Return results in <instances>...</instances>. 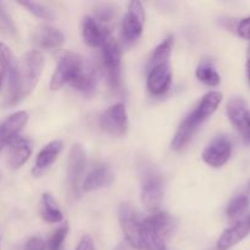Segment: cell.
<instances>
[{"instance_id": "8", "label": "cell", "mask_w": 250, "mask_h": 250, "mask_svg": "<svg viewBox=\"0 0 250 250\" xmlns=\"http://www.w3.org/2000/svg\"><path fill=\"white\" fill-rule=\"evenodd\" d=\"M144 22H146V12H144L142 2L138 0L129 2L121 26L122 39L127 45L136 43L141 38L143 33Z\"/></svg>"}, {"instance_id": "24", "label": "cell", "mask_w": 250, "mask_h": 250, "mask_svg": "<svg viewBox=\"0 0 250 250\" xmlns=\"http://www.w3.org/2000/svg\"><path fill=\"white\" fill-rule=\"evenodd\" d=\"M173 43H175V41H173L172 36H168L167 38L164 39V41L156 46L155 50H154L148 66L170 62V56H171V53H172Z\"/></svg>"}, {"instance_id": "2", "label": "cell", "mask_w": 250, "mask_h": 250, "mask_svg": "<svg viewBox=\"0 0 250 250\" xmlns=\"http://www.w3.org/2000/svg\"><path fill=\"white\" fill-rule=\"evenodd\" d=\"M139 176L142 203L149 212H158L164 198V181L160 172L153 164L143 161L139 165Z\"/></svg>"}, {"instance_id": "27", "label": "cell", "mask_w": 250, "mask_h": 250, "mask_svg": "<svg viewBox=\"0 0 250 250\" xmlns=\"http://www.w3.org/2000/svg\"><path fill=\"white\" fill-rule=\"evenodd\" d=\"M68 226L67 224L62 225L58 229L53 232L50 238L46 242V250H59L63 248V242H65L66 236H67Z\"/></svg>"}, {"instance_id": "5", "label": "cell", "mask_w": 250, "mask_h": 250, "mask_svg": "<svg viewBox=\"0 0 250 250\" xmlns=\"http://www.w3.org/2000/svg\"><path fill=\"white\" fill-rule=\"evenodd\" d=\"M120 226L127 243L134 249H143L144 243V217L127 203L119 208Z\"/></svg>"}, {"instance_id": "35", "label": "cell", "mask_w": 250, "mask_h": 250, "mask_svg": "<svg viewBox=\"0 0 250 250\" xmlns=\"http://www.w3.org/2000/svg\"><path fill=\"white\" fill-rule=\"evenodd\" d=\"M248 190L250 192V182H249V185H248Z\"/></svg>"}, {"instance_id": "30", "label": "cell", "mask_w": 250, "mask_h": 250, "mask_svg": "<svg viewBox=\"0 0 250 250\" xmlns=\"http://www.w3.org/2000/svg\"><path fill=\"white\" fill-rule=\"evenodd\" d=\"M97 14L98 19L97 17H95V19L99 22H102V23H104V22L110 21V19H111L112 15H114V11H112V7H110L109 5H103L100 9L97 10Z\"/></svg>"}, {"instance_id": "7", "label": "cell", "mask_w": 250, "mask_h": 250, "mask_svg": "<svg viewBox=\"0 0 250 250\" xmlns=\"http://www.w3.org/2000/svg\"><path fill=\"white\" fill-rule=\"evenodd\" d=\"M103 66L106 75L107 84L112 90L121 88V49L119 43L110 37L102 46Z\"/></svg>"}, {"instance_id": "26", "label": "cell", "mask_w": 250, "mask_h": 250, "mask_svg": "<svg viewBox=\"0 0 250 250\" xmlns=\"http://www.w3.org/2000/svg\"><path fill=\"white\" fill-rule=\"evenodd\" d=\"M20 5L24 7L28 12H31L32 15H34L36 17L43 20H54V14L51 12V10H49L48 7H45L44 5L39 4V2H33V1H20Z\"/></svg>"}, {"instance_id": "14", "label": "cell", "mask_w": 250, "mask_h": 250, "mask_svg": "<svg viewBox=\"0 0 250 250\" xmlns=\"http://www.w3.org/2000/svg\"><path fill=\"white\" fill-rule=\"evenodd\" d=\"M28 122V114L26 111H17L7 116L0 124V153L6 146H10L23 129Z\"/></svg>"}, {"instance_id": "16", "label": "cell", "mask_w": 250, "mask_h": 250, "mask_svg": "<svg viewBox=\"0 0 250 250\" xmlns=\"http://www.w3.org/2000/svg\"><path fill=\"white\" fill-rule=\"evenodd\" d=\"M250 233V214L239 219L233 226L222 232L217 241V249L229 250L243 241Z\"/></svg>"}, {"instance_id": "15", "label": "cell", "mask_w": 250, "mask_h": 250, "mask_svg": "<svg viewBox=\"0 0 250 250\" xmlns=\"http://www.w3.org/2000/svg\"><path fill=\"white\" fill-rule=\"evenodd\" d=\"M227 116L244 138L250 128V111L246 100L239 97L232 98L227 104Z\"/></svg>"}, {"instance_id": "9", "label": "cell", "mask_w": 250, "mask_h": 250, "mask_svg": "<svg viewBox=\"0 0 250 250\" xmlns=\"http://www.w3.org/2000/svg\"><path fill=\"white\" fill-rule=\"evenodd\" d=\"M99 126L106 133L122 137L128 131V114L124 103H117L107 107L99 116Z\"/></svg>"}, {"instance_id": "3", "label": "cell", "mask_w": 250, "mask_h": 250, "mask_svg": "<svg viewBox=\"0 0 250 250\" xmlns=\"http://www.w3.org/2000/svg\"><path fill=\"white\" fill-rule=\"evenodd\" d=\"M88 61L78 54L66 51L59 60L50 80V90H59L65 84L75 85L84 71Z\"/></svg>"}, {"instance_id": "21", "label": "cell", "mask_w": 250, "mask_h": 250, "mask_svg": "<svg viewBox=\"0 0 250 250\" xmlns=\"http://www.w3.org/2000/svg\"><path fill=\"white\" fill-rule=\"evenodd\" d=\"M41 216L49 224H59L63 220L62 211L50 193H44L41 200Z\"/></svg>"}, {"instance_id": "36", "label": "cell", "mask_w": 250, "mask_h": 250, "mask_svg": "<svg viewBox=\"0 0 250 250\" xmlns=\"http://www.w3.org/2000/svg\"><path fill=\"white\" fill-rule=\"evenodd\" d=\"M59 250H63V248L62 249H59Z\"/></svg>"}, {"instance_id": "1", "label": "cell", "mask_w": 250, "mask_h": 250, "mask_svg": "<svg viewBox=\"0 0 250 250\" xmlns=\"http://www.w3.org/2000/svg\"><path fill=\"white\" fill-rule=\"evenodd\" d=\"M222 98H224V94L219 90H211L202 98L197 107L181 122L180 127L176 131L172 142H171V146L173 150L178 151L186 148L190 139L194 137L200 125L204 124L210 116L216 112L221 104Z\"/></svg>"}, {"instance_id": "33", "label": "cell", "mask_w": 250, "mask_h": 250, "mask_svg": "<svg viewBox=\"0 0 250 250\" xmlns=\"http://www.w3.org/2000/svg\"><path fill=\"white\" fill-rule=\"evenodd\" d=\"M244 142H246V143H249L250 144V128H249V131H248V133H247V136L244 137Z\"/></svg>"}, {"instance_id": "23", "label": "cell", "mask_w": 250, "mask_h": 250, "mask_svg": "<svg viewBox=\"0 0 250 250\" xmlns=\"http://www.w3.org/2000/svg\"><path fill=\"white\" fill-rule=\"evenodd\" d=\"M195 76H197L200 82L204 83L205 85H209V87H217L221 82V77H220L219 72L209 61H204V62L198 66L197 71H195Z\"/></svg>"}, {"instance_id": "20", "label": "cell", "mask_w": 250, "mask_h": 250, "mask_svg": "<svg viewBox=\"0 0 250 250\" xmlns=\"http://www.w3.org/2000/svg\"><path fill=\"white\" fill-rule=\"evenodd\" d=\"M33 151V144L28 138H19L15 139L9 146V158H7V163L9 166L14 170L20 168L27 163L32 155Z\"/></svg>"}, {"instance_id": "29", "label": "cell", "mask_w": 250, "mask_h": 250, "mask_svg": "<svg viewBox=\"0 0 250 250\" xmlns=\"http://www.w3.org/2000/svg\"><path fill=\"white\" fill-rule=\"evenodd\" d=\"M237 33L243 39L250 41V16L239 21L238 26H237Z\"/></svg>"}, {"instance_id": "19", "label": "cell", "mask_w": 250, "mask_h": 250, "mask_svg": "<svg viewBox=\"0 0 250 250\" xmlns=\"http://www.w3.org/2000/svg\"><path fill=\"white\" fill-rule=\"evenodd\" d=\"M62 149L63 143L61 141H59V139L50 142V143L46 144L45 146H43L42 150L38 153V155H37L32 173H33L36 177L43 175V173L55 163V160L58 159V156L60 155Z\"/></svg>"}, {"instance_id": "4", "label": "cell", "mask_w": 250, "mask_h": 250, "mask_svg": "<svg viewBox=\"0 0 250 250\" xmlns=\"http://www.w3.org/2000/svg\"><path fill=\"white\" fill-rule=\"evenodd\" d=\"M20 67V102L29 95L36 88L44 67V56L39 50H31L24 54Z\"/></svg>"}, {"instance_id": "6", "label": "cell", "mask_w": 250, "mask_h": 250, "mask_svg": "<svg viewBox=\"0 0 250 250\" xmlns=\"http://www.w3.org/2000/svg\"><path fill=\"white\" fill-rule=\"evenodd\" d=\"M0 67L2 77L7 82V105H16L20 103V67L11 49L0 42Z\"/></svg>"}, {"instance_id": "17", "label": "cell", "mask_w": 250, "mask_h": 250, "mask_svg": "<svg viewBox=\"0 0 250 250\" xmlns=\"http://www.w3.org/2000/svg\"><path fill=\"white\" fill-rule=\"evenodd\" d=\"M112 182H114V173L111 168L106 165H98L85 175L81 188L84 192H93L109 187Z\"/></svg>"}, {"instance_id": "34", "label": "cell", "mask_w": 250, "mask_h": 250, "mask_svg": "<svg viewBox=\"0 0 250 250\" xmlns=\"http://www.w3.org/2000/svg\"><path fill=\"white\" fill-rule=\"evenodd\" d=\"M2 81H4V77H2V73L0 72V87H1V83H2Z\"/></svg>"}, {"instance_id": "31", "label": "cell", "mask_w": 250, "mask_h": 250, "mask_svg": "<svg viewBox=\"0 0 250 250\" xmlns=\"http://www.w3.org/2000/svg\"><path fill=\"white\" fill-rule=\"evenodd\" d=\"M76 250H95V244L92 237L88 236V234H84V236L81 238Z\"/></svg>"}, {"instance_id": "10", "label": "cell", "mask_w": 250, "mask_h": 250, "mask_svg": "<svg viewBox=\"0 0 250 250\" xmlns=\"http://www.w3.org/2000/svg\"><path fill=\"white\" fill-rule=\"evenodd\" d=\"M85 164V151L80 144H75L71 148L67 160V183L71 192L78 194L83 182V175H84Z\"/></svg>"}, {"instance_id": "22", "label": "cell", "mask_w": 250, "mask_h": 250, "mask_svg": "<svg viewBox=\"0 0 250 250\" xmlns=\"http://www.w3.org/2000/svg\"><path fill=\"white\" fill-rule=\"evenodd\" d=\"M98 77H99V76H98L97 68L94 67V65H93L92 62L88 61L82 76H81L80 80L77 81V83L73 85V88L80 90V92H82L83 94L90 95L92 93H94L95 89H97L98 80H99Z\"/></svg>"}, {"instance_id": "25", "label": "cell", "mask_w": 250, "mask_h": 250, "mask_svg": "<svg viewBox=\"0 0 250 250\" xmlns=\"http://www.w3.org/2000/svg\"><path fill=\"white\" fill-rule=\"evenodd\" d=\"M249 207V198L247 195H238L233 198L227 208V216L231 220L242 219V215H244L246 210Z\"/></svg>"}, {"instance_id": "32", "label": "cell", "mask_w": 250, "mask_h": 250, "mask_svg": "<svg viewBox=\"0 0 250 250\" xmlns=\"http://www.w3.org/2000/svg\"><path fill=\"white\" fill-rule=\"evenodd\" d=\"M246 67H247V77H248V82L250 84V45L248 46V50H247Z\"/></svg>"}, {"instance_id": "13", "label": "cell", "mask_w": 250, "mask_h": 250, "mask_svg": "<svg viewBox=\"0 0 250 250\" xmlns=\"http://www.w3.org/2000/svg\"><path fill=\"white\" fill-rule=\"evenodd\" d=\"M81 32L83 41L92 48H102L111 37L110 29L92 16L83 17L81 21Z\"/></svg>"}, {"instance_id": "18", "label": "cell", "mask_w": 250, "mask_h": 250, "mask_svg": "<svg viewBox=\"0 0 250 250\" xmlns=\"http://www.w3.org/2000/svg\"><path fill=\"white\" fill-rule=\"evenodd\" d=\"M33 41L39 48L48 51L58 50L65 42V36L60 29L51 26H41L36 29Z\"/></svg>"}, {"instance_id": "28", "label": "cell", "mask_w": 250, "mask_h": 250, "mask_svg": "<svg viewBox=\"0 0 250 250\" xmlns=\"http://www.w3.org/2000/svg\"><path fill=\"white\" fill-rule=\"evenodd\" d=\"M24 250H46V242L42 237H32L27 241Z\"/></svg>"}, {"instance_id": "12", "label": "cell", "mask_w": 250, "mask_h": 250, "mask_svg": "<svg viewBox=\"0 0 250 250\" xmlns=\"http://www.w3.org/2000/svg\"><path fill=\"white\" fill-rule=\"evenodd\" d=\"M171 83H172V70L170 62L148 66L146 88L150 94L156 97L164 95L170 89Z\"/></svg>"}, {"instance_id": "11", "label": "cell", "mask_w": 250, "mask_h": 250, "mask_svg": "<svg viewBox=\"0 0 250 250\" xmlns=\"http://www.w3.org/2000/svg\"><path fill=\"white\" fill-rule=\"evenodd\" d=\"M232 155V143L226 136H217L208 144L202 154L207 165L214 168H220L229 163Z\"/></svg>"}]
</instances>
